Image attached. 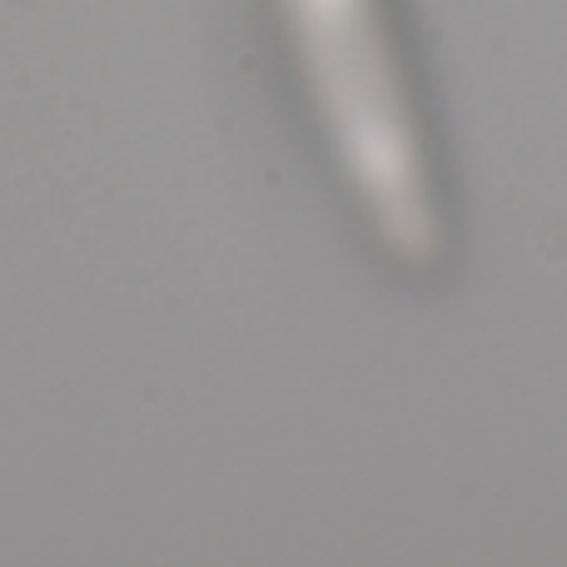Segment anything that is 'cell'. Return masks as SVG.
<instances>
[{"label": "cell", "instance_id": "cell-1", "mask_svg": "<svg viewBox=\"0 0 567 567\" xmlns=\"http://www.w3.org/2000/svg\"><path fill=\"white\" fill-rule=\"evenodd\" d=\"M284 10L369 219L403 259H433L443 239L433 179L379 0H284Z\"/></svg>", "mask_w": 567, "mask_h": 567}]
</instances>
